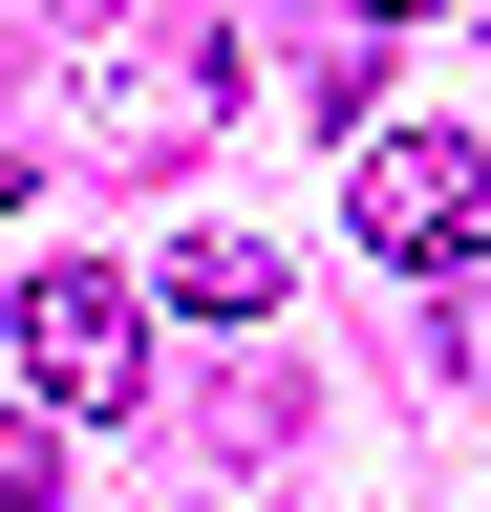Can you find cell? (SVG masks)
I'll use <instances>...</instances> for the list:
<instances>
[{
	"mask_svg": "<svg viewBox=\"0 0 491 512\" xmlns=\"http://www.w3.org/2000/svg\"><path fill=\"white\" fill-rule=\"evenodd\" d=\"M278 448H299V384L235 363V384H214V470H278Z\"/></svg>",
	"mask_w": 491,
	"mask_h": 512,
	"instance_id": "obj_5",
	"label": "cell"
},
{
	"mask_svg": "<svg viewBox=\"0 0 491 512\" xmlns=\"http://www.w3.org/2000/svg\"><path fill=\"white\" fill-rule=\"evenodd\" d=\"M235 86H257V43H235V22H150V43H107V64H86V150H129V171H150V150H193Z\"/></svg>",
	"mask_w": 491,
	"mask_h": 512,
	"instance_id": "obj_3",
	"label": "cell"
},
{
	"mask_svg": "<svg viewBox=\"0 0 491 512\" xmlns=\"http://www.w3.org/2000/svg\"><path fill=\"white\" fill-rule=\"evenodd\" d=\"M342 235L385 256V278L491 256V150H449V128H342Z\"/></svg>",
	"mask_w": 491,
	"mask_h": 512,
	"instance_id": "obj_2",
	"label": "cell"
},
{
	"mask_svg": "<svg viewBox=\"0 0 491 512\" xmlns=\"http://www.w3.org/2000/svg\"><path fill=\"white\" fill-rule=\"evenodd\" d=\"M342 22H363V43H385V22H427V0H342Z\"/></svg>",
	"mask_w": 491,
	"mask_h": 512,
	"instance_id": "obj_7",
	"label": "cell"
},
{
	"mask_svg": "<svg viewBox=\"0 0 491 512\" xmlns=\"http://www.w3.org/2000/svg\"><path fill=\"white\" fill-rule=\"evenodd\" d=\"M65 22H107V0H65Z\"/></svg>",
	"mask_w": 491,
	"mask_h": 512,
	"instance_id": "obj_8",
	"label": "cell"
},
{
	"mask_svg": "<svg viewBox=\"0 0 491 512\" xmlns=\"http://www.w3.org/2000/svg\"><path fill=\"white\" fill-rule=\"evenodd\" d=\"M0 512H65V427L43 406H0Z\"/></svg>",
	"mask_w": 491,
	"mask_h": 512,
	"instance_id": "obj_6",
	"label": "cell"
},
{
	"mask_svg": "<svg viewBox=\"0 0 491 512\" xmlns=\"http://www.w3.org/2000/svg\"><path fill=\"white\" fill-rule=\"evenodd\" d=\"M150 299H171V320H278V256H257V235H171Z\"/></svg>",
	"mask_w": 491,
	"mask_h": 512,
	"instance_id": "obj_4",
	"label": "cell"
},
{
	"mask_svg": "<svg viewBox=\"0 0 491 512\" xmlns=\"http://www.w3.org/2000/svg\"><path fill=\"white\" fill-rule=\"evenodd\" d=\"M0 363H22V406L107 427V406H129V363H150V299L107 278V256H22V299H0Z\"/></svg>",
	"mask_w": 491,
	"mask_h": 512,
	"instance_id": "obj_1",
	"label": "cell"
}]
</instances>
